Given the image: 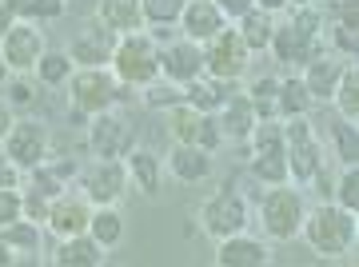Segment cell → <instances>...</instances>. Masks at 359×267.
<instances>
[{"mask_svg": "<svg viewBox=\"0 0 359 267\" xmlns=\"http://www.w3.org/2000/svg\"><path fill=\"white\" fill-rule=\"evenodd\" d=\"M40 228L44 224H32V219H13L8 228H0V235L8 240V247H13L16 255H36L40 252Z\"/></svg>", "mask_w": 359, "mask_h": 267, "instance_id": "cell-34", "label": "cell"}, {"mask_svg": "<svg viewBox=\"0 0 359 267\" xmlns=\"http://www.w3.org/2000/svg\"><path fill=\"white\" fill-rule=\"evenodd\" d=\"M200 48H204V72L224 80V84H236V80L248 72V64H252V52H248V44L240 40L236 25L216 32V36L208 40V44H200Z\"/></svg>", "mask_w": 359, "mask_h": 267, "instance_id": "cell-9", "label": "cell"}, {"mask_svg": "<svg viewBox=\"0 0 359 267\" xmlns=\"http://www.w3.org/2000/svg\"><path fill=\"white\" fill-rule=\"evenodd\" d=\"M332 204H339L344 212L359 216V164H347L339 172V179L332 184Z\"/></svg>", "mask_w": 359, "mask_h": 267, "instance_id": "cell-37", "label": "cell"}, {"mask_svg": "<svg viewBox=\"0 0 359 267\" xmlns=\"http://www.w3.org/2000/svg\"><path fill=\"white\" fill-rule=\"evenodd\" d=\"M16 124V112H13V104L8 100H0V140L8 136V128Z\"/></svg>", "mask_w": 359, "mask_h": 267, "instance_id": "cell-46", "label": "cell"}, {"mask_svg": "<svg viewBox=\"0 0 359 267\" xmlns=\"http://www.w3.org/2000/svg\"><path fill=\"white\" fill-rule=\"evenodd\" d=\"M88 148H92L96 160H124V156L136 148V132H132V124L116 112V108H108V112L92 116Z\"/></svg>", "mask_w": 359, "mask_h": 267, "instance_id": "cell-10", "label": "cell"}, {"mask_svg": "<svg viewBox=\"0 0 359 267\" xmlns=\"http://www.w3.org/2000/svg\"><path fill=\"white\" fill-rule=\"evenodd\" d=\"M0 52H4V60H8V68H13V76H16V72H32L36 68L40 56L48 52V40H44L36 20H16L0 36Z\"/></svg>", "mask_w": 359, "mask_h": 267, "instance_id": "cell-12", "label": "cell"}, {"mask_svg": "<svg viewBox=\"0 0 359 267\" xmlns=\"http://www.w3.org/2000/svg\"><path fill=\"white\" fill-rule=\"evenodd\" d=\"M16 259H20V255H16L13 247H8V240H4V235H0V267H13Z\"/></svg>", "mask_w": 359, "mask_h": 267, "instance_id": "cell-50", "label": "cell"}, {"mask_svg": "<svg viewBox=\"0 0 359 267\" xmlns=\"http://www.w3.org/2000/svg\"><path fill=\"white\" fill-rule=\"evenodd\" d=\"M124 167H128L132 188L140 191V196H148V200L160 196L168 172H164V160H160L156 152H148V148H132V152L124 156Z\"/></svg>", "mask_w": 359, "mask_h": 267, "instance_id": "cell-22", "label": "cell"}, {"mask_svg": "<svg viewBox=\"0 0 359 267\" xmlns=\"http://www.w3.org/2000/svg\"><path fill=\"white\" fill-rule=\"evenodd\" d=\"M304 4H316V0H287V8H304Z\"/></svg>", "mask_w": 359, "mask_h": 267, "instance_id": "cell-52", "label": "cell"}, {"mask_svg": "<svg viewBox=\"0 0 359 267\" xmlns=\"http://www.w3.org/2000/svg\"><path fill=\"white\" fill-rule=\"evenodd\" d=\"M25 184V172L4 156V148H0V188H20Z\"/></svg>", "mask_w": 359, "mask_h": 267, "instance_id": "cell-43", "label": "cell"}, {"mask_svg": "<svg viewBox=\"0 0 359 267\" xmlns=\"http://www.w3.org/2000/svg\"><path fill=\"white\" fill-rule=\"evenodd\" d=\"M224 28H228V16L216 8V0H188L180 13L176 32H184V40H192V44H208Z\"/></svg>", "mask_w": 359, "mask_h": 267, "instance_id": "cell-18", "label": "cell"}, {"mask_svg": "<svg viewBox=\"0 0 359 267\" xmlns=\"http://www.w3.org/2000/svg\"><path fill=\"white\" fill-rule=\"evenodd\" d=\"M104 259H108V247H100L88 231L60 240L56 243V252H52V263L56 267H100Z\"/></svg>", "mask_w": 359, "mask_h": 267, "instance_id": "cell-23", "label": "cell"}, {"mask_svg": "<svg viewBox=\"0 0 359 267\" xmlns=\"http://www.w3.org/2000/svg\"><path fill=\"white\" fill-rule=\"evenodd\" d=\"M311 108H316V100H311V92L304 88L299 72L280 76V120H292V116H311Z\"/></svg>", "mask_w": 359, "mask_h": 267, "instance_id": "cell-29", "label": "cell"}, {"mask_svg": "<svg viewBox=\"0 0 359 267\" xmlns=\"http://www.w3.org/2000/svg\"><path fill=\"white\" fill-rule=\"evenodd\" d=\"M96 25H104L116 36L144 32V13L140 0H96Z\"/></svg>", "mask_w": 359, "mask_h": 267, "instance_id": "cell-24", "label": "cell"}, {"mask_svg": "<svg viewBox=\"0 0 359 267\" xmlns=\"http://www.w3.org/2000/svg\"><path fill=\"white\" fill-rule=\"evenodd\" d=\"M160 76L172 80V84H192L196 76H204V48L192 44V40H168L160 48Z\"/></svg>", "mask_w": 359, "mask_h": 267, "instance_id": "cell-14", "label": "cell"}, {"mask_svg": "<svg viewBox=\"0 0 359 267\" xmlns=\"http://www.w3.org/2000/svg\"><path fill=\"white\" fill-rule=\"evenodd\" d=\"M236 25V32H240V40L248 44V52L256 56V52H268L271 44V32H276V16L264 13V8H248L240 20H231Z\"/></svg>", "mask_w": 359, "mask_h": 267, "instance_id": "cell-26", "label": "cell"}, {"mask_svg": "<svg viewBox=\"0 0 359 267\" xmlns=\"http://www.w3.org/2000/svg\"><path fill=\"white\" fill-rule=\"evenodd\" d=\"M140 100H144V108H152V112H168V108L184 104V88L160 76V80H152V84L140 88Z\"/></svg>", "mask_w": 359, "mask_h": 267, "instance_id": "cell-35", "label": "cell"}, {"mask_svg": "<svg viewBox=\"0 0 359 267\" xmlns=\"http://www.w3.org/2000/svg\"><path fill=\"white\" fill-rule=\"evenodd\" d=\"M20 207H25V219H32V224H44V219H48L52 200H48V196H40L36 188H20Z\"/></svg>", "mask_w": 359, "mask_h": 267, "instance_id": "cell-40", "label": "cell"}, {"mask_svg": "<svg viewBox=\"0 0 359 267\" xmlns=\"http://www.w3.org/2000/svg\"><path fill=\"white\" fill-rule=\"evenodd\" d=\"M304 216H308V204H304V188H295V184H276L259 196V228H264L268 240L276 243L299 240Z\"/></svg>", "mask_w": 359, "mask_h": 267, "instance_id": "cell-4", "label": "cell"}, {"mask_svg": "<svg viewBox=\"0 0 359 267\" xmlns=\"http://www.w3.org/2000/svg\"><path fill=\"white\" fill-rule=\"evenodd\" d=\"M65 88H68V100H72L76 116H88V120L108 112V108H116L120 100L136 96V88H128V84L116 80L112 68H76V72L68 76Z\"/></svg>", "mask_w": 359, "mask_h": 267, "instance_id": "cell-3", "label": "cell"}, {"mask_svg": "<svg viewBox=\"0 0 359 267\" xmlns=\"http://www.w3.org/2000/svg\"><path fill=\"white\" fill-rule=\"evenodd\" d=\"M256 8H264V13H271V16H280V13H287V0H256Z\"/></svg>", "mask_w": 359, "mask_h": 267, "instance_id": "cell-49", "label": "cell"}, {"mask_svg": "<svg viewBox=\"0 0 359 267\" xmlns=\"http://www.w3.org/2000/svg\"><path fill=\"white\" fill-rule=\"evenodd\" d=\"M216 8L228 16V25H231V20H240L248 8H256V0H216Z\"/></svg>", "mask_w": 359, "mask_h": 267, "instance_id": "cell-45", "label": "cell"}, {"mask_svg": "<svg viewBox=\"0 0 359 267\" xmlns=\"http://www.w3.org/2000/svg\"><path fill=\"white\" fill-rule=\"evenodd\" d=\"M13 80V68H8V60H4V52H0V84H8Z\"/></svg>", "mask_w": 359, "mask_h": 267, "instance_id": "cell-51", "label": "cell"}, {"mask_svg": "<svg viewBox=\"0 0 359 267\" xmlns=\"http://www.w3.org/2000/svg\"><path fill=\"white\" fill-rule=\"evenodd\" d=\"M32 72H36V80L44 84V88H65L68 76L76 72V64H72V56H68L65 48H60V52L48 48L44 56H40V64L32 68Z\"/></svg>", "mask_w": 359, "mask_h": 267, "instance_id": "cell-32", "label": "cell"}, {"mask_svg": "<svg viewBox=\"0 0 359 267\" xmlns=\"http://www.w3.org/2000/svg\"><path fill=\"white\" fill-rule=\"evenodd\" d=\"M116 40H120L116 32H108L104 25L92 20V25L84 28V32H80L65 52L72 56L76 68H108V64H112V52H116Z\"/></svg>", "mask_w": 359, "mask_h": 267, "instance_id": "cell-17", "label": "cell"}, {"mask_svg": "<svg viewBox=\"0 0 359 267\" xmlns=\"http://www.w3.org/2000/svg\"><path fill=\"white\" fill-rule=\"evenodd\" d=\"M248 100L259 120H280V76H259L248 84Z\"/></svg>", "mask_w": 359, "mask_h": 267, "instance_id": "cell-30", "label": "cell"}, {"mask_svg": "<svg viewBox=\"0 0 359 267\" xmlns=\"http://www.w3.org/2000/svg\"><path fill=\"white\" fill-rule=\"evenodd\" d=\"M299 240L308 243L320 259H339V255L355 252L359 240V216L344 212L339 204L323 200L304 216V228H299Z\"/></svg>", "mask_w": 359, "mask_h": 267, "instance_id": "cell-2", "label": "cell"}, {"mask_svg": "<svg viewBox=\"0 0 359 267\" xmlns=\"http://www.w3.org/2000/svg\"><path fill=\"white\" fill-rule=\"evenodd\" d=\"M283 140H287V184L308 188L311 179L323 172V164H327L320 132L311 128L308 116H292V120H283Z\"/></svg>", "mask_w": 359, "mask_h": 267, "instance_id": "cell-5", "label": "cell"}, {"mask_svg": "<svg viewBox=\"0 0 359 267\" xmlns=\"http://www.w3.org/2000/svg\"><path fill=\"white\" fill-rule=\"evenodd\" d=\"M224 96H228V84L216 80V76H208V72L204 76H196L192 84H184V104H192L196 112H204V116L219 112Z\"/></svg>", "mask_w": 359, "mask_h": 267, "instance_id": "cell-28", "label": "cell"}, {"mask_svg": "<svg viewBox=\"0 0 359 267\" xmlns=\"http://www.w3.org/2000/svg\"><path fill=\"white\" fill-rule=\"evenodd\" d=\"M164 172L180 184H200V179L212 176V152H204L200 144H172Z\"/></svg>", "mask_w": 359, "mask_h": 267, "instance_id": "cell-19", "label": "cell"}, {"mask_svg": "<svg viewBox=\"0 0 359 267\" xmlns=\"http://www.w3.org/2000/svg\"><path fill=\"white\" fill-rule=\"evenodd\" d=\"M344 64L347 60H339V56H323V52H316V56L299 68V80H304V88L311 92V100L316 104H332V92H335V84H339Z\"/></svg>", "mask_w": 359, "mask_h": 267, "instance_id": "cell-20", "label": "cell"}, {"mask_svg": "<svg viewBox=\"0 0 359 267\" xmlns=\"http://www.w3.org/2000/svg\"><path fill=\"white\" fill-rule=\"evenodd\" d=\"M256 120L259 116L252 108V100H248V92H228L224 104H219V112H216V124L224 132V140H248Z\"/></svg>", "mask_w": 359, "mask_h": 267, "instance_id": "cell-21", "label": "cell"}, {"mask_svg": "<svg viewBox=\"0 0 359 267\" xmlns=\"http://www.w3.org/2000/svg\"><path fill=\"white\" fill-rule=\"evenodd\" d=\"M32 96H36V92L28 88L25 80H16V84H13V104H28V100H32Z\"/></svg>", "mask_w": 359, "mask_h": 267, "instance_id": "cell-47", "label": "cell"}, {"mask_svg": "<svg viewBox=\"0 0 359 267\" xmlns=\"http://www.w3.org/2000/svg\"><path fill=\"white\" fill-rule=\"evenodd\" d=\"M323 36L332 40V48H335V56H339V60H355V56H359V32L351 25H339V20H335Z\"/></svg>", "mask_w": 359, "mask_h": 267, "instance_id": "cell-39", "label": "cell"}, {"mask_svg": "<svg viewBox=\"0 0 359 267\" xmlns=\"http://www.w3.org/2000/svg\"><path fill=\"white\" fill-rule=\"evenodd\" d=\"M88 235L100 243V247H108V252H112L116 243L124 240V216H120L116 207H92Z\"/></svg>", "mask_w": 359, "mask_h": 267, "instance_id": "cell-31", "label": "cell"}, {"mask_svg": "<svg viewBox=\"0 0 359 267\" xmlns=\"http://www.w3.org/2000/svg\"><path fill=\"white\" fill-rule=\"evenodd\" d=\"M332 140H335V156L339 164H359V128L347 120H332Z\"/></svg>", "mask_w": 359, "mask_h": 267, "instance_id": "cell-38", "label": "cell"}, {"mask_svg": "<svg viewBox=\"0 0 359 267\" xmlns=\"http://www.w3.org/2000/svg\"><path fill=\"white\" fill-rule=\"evenodd\" d=\"M320 36H323V13L320 4H304V8H287L283 20H276L268 52L283 68H304V64L320 52Z\"/></svg>", "mask_w": 359, "mask_h": 267, "instance_id": "cell-1", "label": "cell"}, {"mask_svg": "<svg viewBox=\"0 0 359 267\" xmlns=\"http://www.w3.org/2000/svg\"><path fill=\"white\" fill-rule=\"evenodd\" d=\"M268 263H271L268 240L252 235L248 228L216 240V267H268Z\"/></svg>", "mask_w": 359, "mask_h": 267, "instance_id": "cell-15", "label": "cell"}, {"mask_svg": "<svg viewBox=\"0 0 359 267\" xmlns=\"http://www.w3.org/2000/svg\"><path fill=\"white\" fill-rule=\"evenodd\" d=\"M252 179L264 188L287 184V140H283V120H256L252 128Z\"/></svg>", "mask_w": 359, "mask_h": 267, "instance_id": "cell-7", "label": "cell"}, {"mask_svg": "<svg viewBox=\"0 0 359 267\" xmlns=\"http://www.w3.org/2000/svg\"><path fill=\"white\" fill-rule=\"evenodd\" d=\"M128 167L124 160H92V167L84 172V196L92 207H116L128 196Z\"/></svg>", "mask_w": 359, "mask_h": 267, "instance_id": "cell-13", "label": "cell"}, {"mask_svg": "<svg viewBox=\"0 0 359 267\" xmlns=\"http://www.w3.org/2000/svg\"><path fill=\"white\" fill-rule=\"evenodd\" d=\"M88 224H92L88 196H72V191L56 196V200H52V207H48V219H44V228H48L56 240L80 235V231H88Z\"/></svg>", "mask_w": 359, "mask_h": 267, "instance_id": "cell-16", "label": "cell"}, {"mask_svg": "<svg viewBox=\"0 0 359 267\" xmlns=\"http://www.w3.org/2000/svg\"><path fill=\"white\" fill-rule=\"evenodd\" d=\"M332 104H335V112H339V120L359 124V64L355 60L344 64L339 84H335V92H332Z\"/></svg>", "mask_w": 359, "mask_h": 267, "instance_id": "cell-27", "label": "cell"}, {"mask_svg": "<svg viewBox=\"0 0 359 267\" xmlns=\"http://www.w3.org/2000/svg\"><path fill=\"white\" fill-rule=\"evenodd\" d=\"M188 0H140L144 28H176Z\"/></svg>", "mask_w": 359, "mask_h": 267, "instance_id": "cell-36", "label": "cell"}, {"mask_svg": "<svg viewBox=\"0 0 359 267\" xmlns=\"http://www.w3.org/2000/svg\"><path fill=\"white\" fill-rule=\"evenodd\" d=\"M248 219H252V212H248V200L240 191H212L204 204H200V212H196L200 231L212 235V240H224V235L244 231Z\"/></svg>", "mask_w": 359, "mask_h": 267, "instance_id": "cell-8", "label": "cell"}, {"mask_svg": "<svg viewBox=\"0 0 359 267\" xmlns=\"http://www.w3.org/2000/svg\"><path fill=\"white\" fill-rule=\"evenodd\" d=\"M13 25H16V13L8 8V4H4V0H0V36H4V32H8Z\"/></svg>", "mask_w": 359, "mask_h": 267, "instance_id": "cell-48", "label": "cell"}, {"mask_svg": "<svg viewBox=\"0 0 359 267\" xmlns=\"http://www.w3.org/2000/svg\"><path fill=\"white\" fill-rule=\"evenodd\" d=\"M108 68L116 72L120 84L144 88V84L160 80V44L148 32H128V36L116 40V52H112V64Z\"/></svg>", "mask_w": 359, "mask_h": 267, "instance_id": "cell-6", "label": "cell"}, {"mask_svg": "<svg viewBox=\"0 0 359 267\" xmlns=\"http://www.w3.org/2000/svg\"><path fill=\"white\" fill-rule=\"evenodd\" d=\"M25 216L20 207V188H0V228H8L13 219Z\"/></svg>", "mask_w": 359, "mask_h": 267, "instance_id": "cell-41", "label": "cell"}, {"mask_svg": "<svg viewBox=\"0 0 359 267\" xmlns=\"http://www.w3.org/2000/svg\"><path fill=\"white\" fill-rule=\"evenodd\" d=\"M168 132H172V140L176 144H196L200 140V124H204V112H196L192 104H176V108H168Z\"/></svg>", "mask_w": 359, "mask_h": 267, "instance_id": "cell-33", "label": "cell"}, {"mask_svg": "<svg viewBox=\"0 0 359 267\" xmlns=\"http://www.w3.org/2000/svg\"><path fill=\"white\" fill-rule=\"evenodd\" d=\"M335 20L359 28V0H335Z\"/></svg>", "mask_w": 359, "mask_h": 267, "instance_id": "cell-44", "label": "cell"}, {"mask_svg": "<svg viewBox=\"0 0 359 267\" xmlns=\"http://www.w3.org/2000/svg\"><path fill=\"white\" fill-rule=\"evenodd\" d=\"M48 128L40 124V120H16L13 128H8V136L0 140V148H4V156L13 160L20 172H28V167H36L48 160Z\"/></svg>", "mask_w": 359, "mask_h": 267, "instance_id": "cell-11", "label": "cell"}, {"mask_svg": "<svg viewBox=\"0 0 359 267\" xmlns=\"http://www.w3.org/2000/svg\"><path fill=\"white\" fill-rule=\"evenodd\" d=\"M200 148H204V152H216L219 144H224V132H219V124H216V112L212 116H204V124H200Z\"/></svg>", "mask_w": 359, "mask_h": 267, "instance_id": "cell-42", "label": "cell"}, {"mask_svg": "<svg viewBox=\"0 0 359 267\" xmlns=\"http://www.w3.org/2000/svg\"><path fill=\"white\" fill-rule=\"evenodd\" d=\"M76 176V164H60V160H44V164L28 167L25 172V188H36L40 196H48V200H56V196H65L68 191V179Z\"/></svg>", "mask_w": 359, "mask_h": 267, "instance_id": "cell-25", "label": "cell"}]
</instances>
